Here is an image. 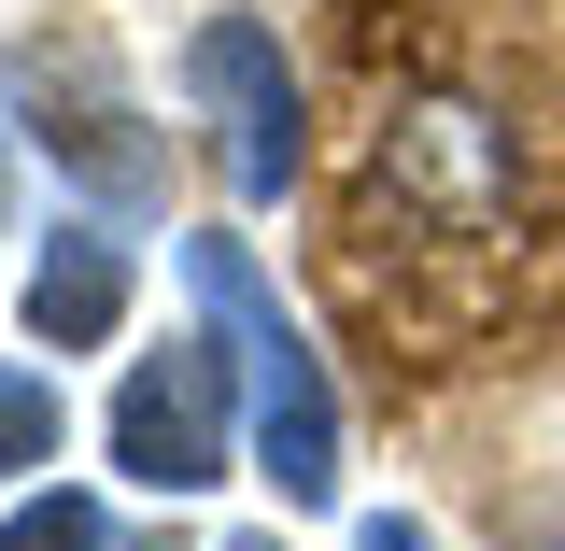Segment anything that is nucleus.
Listing matches in <instances>:
<instances>
[{
  "instance_id": "obj_1",
  "label": "nucleus",
  "mask_w": 565,
  "mask_h": 551,
  "mask_svg": "<svg viewBox=\"0 0 565 551\" xmlns=\"http://www.w3.org/2000/svg\"><path fill=\"white\" fill-rule=\"evenodd\" d=\"M382 241H396V269H353L367 326H382V340L411 326V340H438V368H452V353L509 311V269L537 255L509 114H481V99H411V114H382L367 184H353V212H340V255H382Z\"/></svg>"
},
{
  "instance_id": "obj_2",
  "label": "nucleus",
  "mask_w": 565,
  "mask_h": 551,
  "mask_svg": "<svg viewBox=\"0 0 565 551\" xmlns=\"http://www.w3.org/2000/svg\"><path fill=\"white\" fill-rule=\"evenodd\" d=\"M184 297H199L226 353H241V411H255V467L282 481V509H326L340 495V382H326V353L297 340V311H282V283L241 255V241H184Z\"/></svg>"
},
{
  "instance_id": "obj_3",
  "label": "nucleus",
  "mask_w": 565,
  "mask_h": 551,
  "mask_svg": "<svg viewBox=\"0 0 565 551\" xmlns=\"http://www.w3.org/2000/svg\"><path fill=\"white\" fill-rule=\"evenodd\" d=\"M241 353H226V326H199V340L141 353L128 396H114V467H128L141 495H212L226 467H241Z\"/></svg>"
},
{
  "instance_id": "obj_4",
  "label": "nucleus",
  "mask_w": 565,
  "mask_h": 551,
  "mask_svg": "<svg viewBox=\"0 0 565 551\" xmlns=\"http://www.w3.org/2000/svg\"><path fill=\"white\" fill-rule=\"evenodd\" d=\"M184 99L212 114L226 199H282L297 184V57H282L269 14H212L199 43H184Z\"/></svg>"
},
{
  "instance_id": "obj_5",
  "label": "nucleus",
  "mask_w": 565,
  "mask_h": 551,
  "mask_svg": "<svg viewBox=\"0 0 565 551\" xmlns=\"http://www.w3.org/2000/svg\"><path fill=\"white\" fill-rule=\"evenodd\" d=\"M14 99H29V114H43V156H57L71 184H85V199L99 212H141L156 199V184H170V156H156V141H141V114H128V85H114V71L99 57H29L14 71Z\"/></svg>"
},
{
  "instance_id": "obj_6",
  "label": "nucleus",
  "mask_w": 565,
  "mask_h": 551,
  "mask_svg": "<svg viewBox=\"0 0 565 551\" xmlns=\"http://www.w3.org/2000/svg\"><path fill=\"white\" fill-rule=\"evenodd\" d=\"M114 326H128V241H114V226H57L43 269H29V340L99 353Z\"/></svg>"
},
{
  "instance_id": "obj_7",
  "label": "nucleus",
  "mask_w": 565,
  "mask_h": 551,
  "mask_svg": "<svg viewBox=\"0 0 565 551\" xmlns=\"http://www.w3.org/2000/svg\"><path fill=\"white\" fill-rule=\"evenodd\" d=\"M57 438H71L57 382H43V368H0V495L29 481V467H57Z\"/></svg>"
},
{
  "instance_id": "obj_8",
  "label": "nucleus",
  "mask_w": 565,
  "mask_h": 551,
  "mask_svg": "<svg viewBox=\"0 0 565 551\" xmlns=\"http://www.w3.org/2000/svg\"><path fill=\"white\" fill-rule=\"evenodd\" d=\"M0 551H114V509H99V495H29V509H14V523H0Z\"/></svg>"
},
{
  "instance_id": "obj_9",
  "label": "nucleus",
  "mask_w": 565,
  "mask_h": 551,
  "mask_svg": "<svg viewBox=\"0 0 565 551\" xmlns=\"http://www.w3.org/2000/svg\"><path fill=\"white\" fill-rule=\"evenodd\" d=\"M353 551H438V538H424L411 509H367V523H353Z\"/></svg>"
},
{
  "instance_id": "obj_10",
  "label": "nucleus",
  "mask_w": 565,
  "mask_h": 551,
  "mask_svg": "<svg viewBox=\"0 0 565 551\" xmlns=\"http://www.w3.org/2000/svg\"><path fill=\"white\" fill-rule=\"evenodd\" d=\"M226 551H282V538H226Z\"/></svg>"
}]
</instances>
